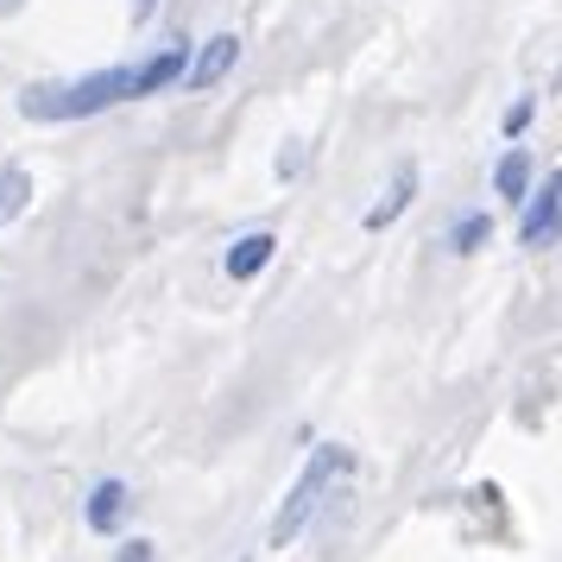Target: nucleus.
Listing matches in <instances>:
<instances>
[{"label":"nucleus","mask_w":562,"mask_h":562,"mask_svg":"<svg viewBox=\"0 0 562 562\" xmlns=\"http://www.w3.org/2000/svg\"><path fill=\"white\" fill-rule=\"evenodd\" d=\"M127 506H133V493L121 481H102L95 493H89V531H121V518H127Z\"/></svg>","instance_id":"423d86ee"},{"label":"nucleus","mask_w":562,"mask_h":562,"mask_svg":"<svg viewBox=\"0 0 562 562\" xmlns=\"http://www.w3.org/2000/svg\"><path fill=\"white\" fill-rule=\"evenodd\" d=\"M183 64H190V45H165L158 57H146V64H133V95H158L165 82H178L183 77Z\"/></svg>","instance_id":"39448f33"},{"label":"nucleus","mask_w":562,"mask_h":562,"mask_svg":"<svg viewBox=\"0 0 562 562\" xmlns=\"http://www.w3.org/2000/svg\"><path fill=\"white\" fill-rule=\"evenodd\" d=\"M0 13H20V0H0Z\"/></svg>","instance_id":"2eb2a0df"},{"label":"nucleus","mask_w":562,"mask_h":562,"mask_svg":"<svg viewBox=\"0 0 562 562\" xmlns=\"http://www.w3.org/2000/svg\"><path fill=\"white\" fill-rule=\"evenodd\" d=\"M153 13H158V0H133V26H146Z\"/></svg>","instance_id":"4468645a"},{"label":"nucleus","mask_w":562,"mask_h":562,"mask_svg":"<svg viewBox=\"0 0 562 562\" xmlns=\"http://www.w3.org/2000/svg\"><path fill=\"white\" fill-rule=\"evenodd\" d=\"M557 222H562V178L537 183V203L525 209V247H557Z\"/></svg>","instance_id":"7ed1b4c3"},{"label":"nucleus","mask_w":562,"mask_h":562,"mask_svg":"<svg viewBox=\"0 0 562 562\" xmlns=\"http://www.w3.org/2000/svg\"><path fill=\"white\" fill-rule=\"evenodd\" d=\"M26 203H32V178L20 171V165H0V228H7V222H20Z\"/></svg>","instance_id":"9d476101"},{"label":"nucleus","mask_w":562,"mask_h":562,"mask_svg":"<svg viewBox=\"0 0 562 562\" xmlns=\"http://www.w3.org/2000/svg\"><path fill=\"white\" fill-rule=\"evenodd\" d=\"M493 190H499L506 203H525V190H531V153H525V146H512V153L499 158V171H493Z\"/></svg>","instance_id":"1a4fd4ad"},{"label":"nucleus","mask_w":562,"mask_h":562,"mask_svg":"<svg viewBox=\"0 0 562 562\" xmlns=\"http://www.w3.org/2000/svg\"><path fill=\"white\" fill-rule=\"evenodd\" d=\"M272 254H279V240H272V234H247V240H234L228 272H234V279H259V272L272 266Z\"/></svg>","instance_id":"6e6552de"},{"label":"nucleus","mask_w":562,"mask_h":562,"mask_svg":"<svg viewBox=\"0 0 562 562\" xmlns=\"http://www.w3.org/2000/svg\"><path fill=\"white\" fill-rule=\"evenodd\" d=\"M531 127V102H512L506 108V133H525Z\"/></svg>","instance_id":"f8f14e48"},{"label":"nucleus","mask_w":562,"mask_h":562,"mask_svg":"<svg viewBox=\"0 0 562 562\" xmlns=\"http://www.w3.org/2000/svg\"><path fill=\"white\" fill-rule=\"evenodd\" d=\"M234 57H240V38H234V32H215V38L203 45V57L183 70V77H190V89H215V82L234 70Z\"/></svg>","instance_id":"20e7f679"},{"label":"nucleus","mask_w":562,"mask_h":562,"mask_svg":"<svg viewBox=\"0 0 562 562\" xmlns=\"http://www.w3.org/2000/svg\"><path fill=\"white\" fill-rule=\"evenodd\" d=\"M133 102V70H95V77L77 82H38L20 95V114L26 121H89V114H108V108Z\"/></svg>","instance_id":"f257e3e1"},{"label":"nucleus","mask_w":562,"mask_h":562,"mask_svg":"<svg viewBox=\"0 0 562 562\" xmlns=\"http://www.w3.org/2000/svg\"><path fill=\"white\" fill-rule=\"evenodd\" d=\"M486 240H493V222H486V215H468V222L449 234V247H456V254H474V247H486Z\"/></svg>","instance_id":"9b49d317"},{"label":"nucleus","mask_w":562,"mask_h":562,"mask_svg":"<svg viewBox=\"0 0 562 562\" xmlns=\"http://www.w3.org/2000/svg\"><path fill=\"white\" fill-rule=\"evenodd\" d=\"M121 562H153V543H127V550H121Z\"/></svg>","instance_id":"ddd939ff"},{"label":"nucleus","mask_w":562,"mask_h":562,"mask_svg":"<svg viewBox=\"0 0 562 562\" xmlns=\"http://www.w3.org/2000/svg\"><path fill=\"white\" fill-rule=\"evenodd\" d=\"M341 468H348V456H341L335 442H323V449L310 456V468L297 474V486H291V499H284L279 518H272V550H284V543L316 518V506H323V493H329V481L341 474Z\"/></svg>","instance_id":"f03ea898"},{"label":"nucleus","mask_w":562,"mask_h":562,"mask_svg":"<svg viewBox=\"0 0 562 562\" xmlns=\"http://www.w3.org/2000/svg\"><path fill=\"white\" fill-rule=\"evenodd\" d=\"M411 196H417V165H398V183H392V196L367 209V228H373V234L392 228V222H398V215L411 209Z\"/></svg>","instance_id":"0eeeda50"}]
</instances>
